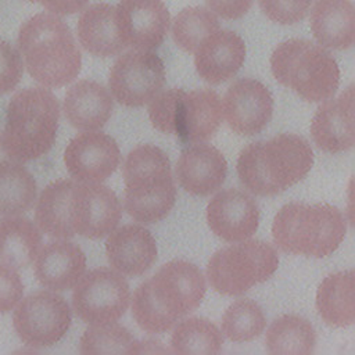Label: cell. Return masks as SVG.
<instances>
[{"label": "cell", "mask_w": 355, "mask_h": 355, "mask_svg": "<svg viewBox=\"0 0 355 355\" xmlns=\"http://www.w3.org/2000/svg\"><path fill=\"white\" fill-rule=\"evenodd\" d=\"M204 294L205 279L200 268L182 259L171 261L137 286L132 300V316L146 333H165L196 311Z\"/></svg>", "instance_id": "6da1fadb"}, {"label": "cell", "mask_w": 355, "mask_h": 355, "mask_svg": "<svg viewBox=\"0 0 355 355\" xmlns=\"http://www.w3.org/2000/svg\"><path fill=\"white\" fill-rule=\"evenodd\" d=\"M18 49L28 73L44 87H62L80 72V50L69 26L55 14L39 12L25 21Z\"/></svg>", "instance_id": "7a4b0ae2"}, {"label": "cell", "mask_w": 355, "mask_h": 355, "mask_svg": "<svg viewBox=\"0 0 355 355\" xmlns=\"http://www.w3.org/2000/svg\"><path fill=\"white\" fill-rule=\"evenodd\" d=\"M313 165L309 143L298 135L283 133L248 144L239 155L237 175L257 196H275L304 179Z\"/></svg>", "instance_id": "3957f363"}, {"label": "cell", "mask_w": 355, "mask_h": 355, "mask_svg": "<svg viewBox=\"0 0 355 355\" xmlns=\"http://www.w3.org/2000/svg\"><path fill=\"white\" fill-rule=\"evenodd\" d=\"M60 103L46 87H26L8 101L1 146L6 155L18 164L36 159L50 151L55 141Z\"/></svg>", "instance_id": "277c9868"}, {"label": "cell", "mask_w": 355, "mask_h": 355, "mask_svg": "<svg viewBox=\"0 0 355 355\" xmlns=\"http://www.w3.org/2000/svg\"><path fill=\"white\" fill-rule=\"evenodd\" d=\"M347 220L343 212L330 204L290 202L275 215L273 241L283 252L323 258L344 240Z\"/></svg>", "instance_id": "5b68a950"}, {"label": "cell", "mask_w": 355, "mask_h": 355, "mask_svg": "<svg viewBox=\"0 0 355 355\" xmlns=\"http://www.w3.org/2000/svg\"><path fill=\"white\" fill-rule=\"evenodd\" d=\"M125 209L136 220L154 223L165 218L176 200L168 155L155 146L141 144L126 157L122 168Z\"/></svg>", "instance_id": "8992f818"}, {"label": "cell", "mask_w": 355, "mask_h": 355, "mask_svg": "<svg viewBox=\"0 0 355 355\" xmlns=\"http://www.w3.org/2000/svg\"><path fill=\"white\" fill-rule=\"evenodd\" d=\"M270 69L279 83L312 103L331 98L340 85V68L334 57L306 39L280 43L270 55Z\"/></svg>", "instance_id": "52a82bcc"}, {"label": "cell", "mask_w": 355, "mask_h": 355, "mask_svg": "<svg viewBox=\"0 0 355 355\" xmlns=\"http://www.w3.org/2000/svg\"><path fill=\"white\" fill-rule=\"evenodd\" d=\"M276 250L261 240H243L214 252L207 266L212 288L223 295H241L266 282L277 269Z\"/></svg>", "instance_id": "ba28073f"}, {"label": "cell", "mask_w": 355, "mask_h": 355, "mask_svg": "<svg viewBox=\"0 0 355 355\" xmlns=\"http://www.w3.org/2000/svg\"><path fill=\"white\" fill-rule=\"evenodd\" d=\"M72 322L67 300L53 291L40 290L19 300L12 313V326L19 340L32 348L57 344Z\"/></svg>", "instance_id": "9c48e42d"}, {"label": "cell", "mask_w": 355, "mask_h": 355, "mask_svg": "<svg viewBox=\"0 0 355 355\" xmlns=\"http://www.w3.org/2000/svg\"><path fill=\"white\" fill-rule=\"evenodd\" d=\"M72 306L89 324L116 322L130 301V288L123 275L108 268L93 269L73 286Z\"/></svg>", "instance_id": "30bf717a"}, {"label": "cell", "mask_w": 355, "mask_h": 355, "mask_svg": "<svg viewBox=\"0 0 355 355\" xmlns=\"http://www.w3.org/2000/svg\"><path fill=\"white\" fill-rule=\"evenodd\" d=\"M165 79V65L158 54L132 49L115 60L110 69L108 86L118 103L141 107L161 92Z\"/></svg>", "instance_id": "8fae6325"}, {"label": "cell", "mask_w": 355, "mask_h": 355, "mask_svg": "<svg viewBox=\"0 0 355 355\" xmlns=\"http://www.w3.org/2000/svg\"><path fill=\"white\" fill-rule=\"evenodd\" d=\"M122 205L116 194L101 183H76L71 193L69 220L75 234L97 240L119 223Z\"/></svg>", "instance_id": "7c38bea8"}, {"label": "cell", "mask_w": 355, "mask_h": 355, "mask_svg": "<svg viewBox=\"0 0 355 355\" xmlns=\"http://www.w3.org/2000/svg\"><path fill=\"white\" fill-rule=\"evenodd\" d=\"M119 161L121 151L116 141L94 130H85L75 136L64 153L67 171L83 183H101L115 172Z\"/></svg>", "instance_id": "4fadbf2b"}, {"label": "cell", "mask_w": 355, "mask_h": 355, "mask_svg": "<svg viewBox=\"0 0 355 355\" xmlns=\"http://www.w3.org/2000/svg\"><path fill=\"white\" fill-rule=\"evenodd\" d=\"M116 26L125 47L153 50L169 29V11L162 0H121L116 6Z\"/></svg>", "instance_id": "5bb4252c"}, {"label": "cell", "mask_w": 355, "mask_h": 355, "mask_svg": "<svg viewBox=\"0 0 355 355\" xmlns=\"http://www.w3.org/2000/svg\"><path fill=\"white\" fill-rule=\"evenodd\" d=\"M222 112L234 133L257 135L263 130L272 118V93L255 79H239L226 90L222 100Z\"/></svg>", "instance_id": "9a60e30c"}, {"label": "cell", "mask_w": 355, "mask_h": 355, "mask_svg": "<svg viewBox=\"0 0 355 355\" xmlns=\"http://www.w3.org/2000/svg\"><path fill=\"white\" fill-rule=\"evenodd\" d=\"M222 100L212 89H179L172 119V135L183 143L209 140L222 123Z\"/></svg>", "instance_id": "2e32d148"}, {"label": "cell", "mask_w": 355, "mask_h": 355, "mask_svg": "<svg viewBox=\"0 0 355 355\" xmlns=\"http://www.w3.org/2000/svg\"><path fill=\"white\" fill-rule=\"evenodd\" d=\"M207 222L219 239L230 243L243 241L257 232L259 208L250 194L239 189H226L208 202Z\"/></svg>", "instance_id": "e0dca14e"}, {"label": "cell", "mask_w": 355, "mask_h": 355, "mask_svg": "<svg viewBox=\"0 0 355 355\" xmlns=\"http://www.w3.org/2000/svg\"><path fill=\"white\" fill-rule=\"evenodd\" d=\"M244 60V40L227 29L209 33L194 50L196 71L209 85H220L232 79L243 67Z\"/></svg>", "instance_id": "ac0fdd59"}, {"label": "cell", "mask_w": 355, "mask_h": 355, "mask_svg": "<svg viewBox=\"0 0 355 355\" xmlns=\"http://www.w3.org/2000/svg\"><path fill=\"white\" fill-rule=\"evenodd\" d=\"M311 135L322 151L337 154L352 148L355 143L354 86L318 107L311 122Z\"/></svg>", "instance_id": "d6986e66"}, {"label": "cell", "mask_w": 355, "mask_h": 355, "mask_svg": "<svg viewBox=\"0 0 355 355\" xmlns=\"http://www.w3.org/2000/svg\"><path fill=\"white\" fill-rule=\"evenodd\" d=\"M110 265L123 276H141L157 259V243L141 225H123L114 229L105 241Z\"/></svg>", "instance_id": "ffe728a7"}, {"label": "cell", "mask_w": 355, "mask_h": 355, "mask_svg": "<svg viewBox=\"0 0 355 355\" xmlns=\"http://www.w3.org/2000/svg\"><path fill=\"white\" fill-rule=\"evenodd\" d=\"M86 270V255L75 243L57 239L44 244L35 258L37 282L51 291L72 288Z\"/></svg>", "instance_id": "44dd1931"}, {"label": "cell", "mask_w": 355, "mask_h": 355, "mask_svg": "<svg viewBox=\"0 0 355 355\" xmlns=\"http://www.w3.org/2000/svg\"><path fill=\"white\" fill-rule=\"evenodd\" d=\"M175 172L179 184L187 193L202 197L223 184L227 162L218 148L198 143L182 151Z\"/></svg>", "instance_id": "7402d4cb"}, {"label": "cell", "mask_w": 355, "mask_h": 355, "mask_svg": "<svg viewBox=\"0 0 355 355\" xmlns=\"http://www.w3.org/2000/svg\"><path fill=\"white\" fill-rule=\"evenodd\" d=\"M111 93L103 85L82 79L65 93L62 111L67 121L79 130L101 129L112 114Z\"/></svg>", "instance_id": "603a6c76"}, {"label": "cell", "mask_w": 355, "mask_h": 355, "mask_svg": "<svg viewBox=\"0 0 355 355\" xmlns=\"http://www.w3.org/2000/svg\"><path fill=\"white\" fill-rule=\"evenodd\" d=\"M76 33L82 47L97 57L119 54L125 47L116 26L115 6L94 3L85 8L76 24Z\"/></svg>", "instance_id": "cb8c5ba5"}, {"label": "cell", "mask_w": 355, "mask_h": 355, "mask_svg": "<svg viewBox=\"0 0 355 355\" xmlns=\"http://www.w3.org/2000/svg\"><path fill=\"white\" fill-rule=\"evenodd\" d=\"M311 31L326 49L347 50L354 43V4L351 0H318L311 11Z\"/></svg>", "instance_id": "d4e9b609"}, {"label": "cell", "mask_w": 355, "mask_h": 355, "mask_svg": "<svg viewBox=\"0 0 355 355\" xmlns=\"http://www.w3.org/2000/svg\"><path fill=\"white\" fill-rule=\"evenodd\" d=\"M39 227L24 216L0 219V263L19 269L29 266L42 245Z\"/></svg>", "instance_id": "484cf974"}, {"label": "cell", "mask_w": 355, "mask_h": 355, "mask_svg": "<svg viewBox=\"0 0 355 355\" xmlns=\"http://www.w3.org/2000/svg\"><path fill=\"white\" fill-rule=\"evenodd\" d=\"M75 182L60 179L47 184L35 208V222L40 232L54 239H71L75 232L69 220L71 193Z\"/></svg>", "instance_id": "4316f807"}, {"label": "cell", "mask_w": 355, "mask_h": 355, "mask_svg": "<svg viewBox=\"0 0 355 355\" xmlns=\"http://www.w3.org/2000/svg\"><path fill=\"white\" fill-rule=\"evenodd\" d=\"M316 309L323 322L333 327L354 323V272H337L326 276L316 291Z\"/></svg>", "instance_id": "83f0119b"}, {"label": "cell", "mask_w": 355, "mask_h": 355, "mask_svg": "<svg viewBox=\"0 0 355 355\" xmlns=\"http://www.w3.org/2000/svg\"><path fill=\"white\" fill-rule=\"evenodd\" d=\"M315 345L313 326L298 315L275 319L265 334V348L270 354H312Z\"/></svg>", "instance_id": "f1b7e54d"}, {"label": "cell", "mask_w": 355, "mask_h": 355, "mask_svg": "<svg viewBox=\"0 0 355 355\" xmlns=\"http://www.w3.org/2000/svg\"><path fill=\"white\" fill-rule=\"evenodd\" d=\"M36 182L31 172L14 161H0V216L29 211L36 200Z\"/></svg>", "instance_id": "f546056e"}, {"label": "cell", "mask_w": 355, "mask_h": 355, "mask_svg": "<svg viewBox=\"0 0 355 355\" xmlns=\"http://www.w3.org/2000/svg\"><path fill=\"white\" fill-rule=\"evenodd\" d=\"M223 336L215 323L205 318L182 320L171 336V348L178 354H218Z\"/></svg>", "instance_id": "4dcf8cb0"}, {"label": "cell", "mask_w": 355, "mask_h": 355, "mask_svg": "<svg viewBox=\"0 0 355 355\" xmlns=\"http://www.w3.org/2000/svg\"><path fill=\"white\" fill-rule=\"evenodd\" d=\"M218 29L220 25L216 14L201 6L180 10L172 21L173 42L187 53H194L200 42Z\"/></svg>", "instance_id": "1f68e13d"}, {"label": "cell", "mask_w": 355, "mask_h": 355, "mask_svg": "<svg viewBox=\"0 0 355 355\" xmlns=\"http://www.w3.org/2000/svg\"><path fill=\"white\" fill-rule=\"evenodd\" d=\"M266 326L262 308L250 298L232 302L222 316V331L233 343H245L257 338Z\"/></svg>", "instance_id": "d6a6232c"}, {"label": "cell", "mask_w": 355, "mask_h": 355, "mask_svg": "<svg viewBox=\"0 0 355 355\" xmlns=\"http://www.w3.org/2000/svg\"><path fill=\"white\" fill-rule=\"evenodd\" d=\"M136 338L115 322L90 324L80 337L82 354H132Z\"/></svg>", "instance_id": "836d02e7"}, {"label": "cell", "mask_w": 355, "mask_h": 355, "mask_svg": "<svg viewBox=\"0 0 355 355\" xmlns=\"http://www.w3.org/2000/svg\"><path fill=\"white\" fill-rule=\"evenodd\" d=\"M315 0H258L263 14L273 22L291 25L305 18Z\"/></svg>", "instance_id": "e575fe53"}, {"label": "cell", "mask_w": 355, "mask_h": 355, "mask_svg": "<svg viewBox=\"0 0 355 355\" xmlns=\"http://www.w3.org/2000/svg\"><path fill=\"white\" fill-rule=\"evenodd\" d=\"M24 64L19 51L0 39V94L14 90L21 82Z\"/></svg>", "instance_id": "d590c367"}, {"label": "cell", "mask_w": 355, "mask_h": 355, "mask_svg": "<svg viewBox=\"0 0 355 355\" xmlns=\"http://www.w3.org/2000/svg\"><path fill=\"white\" fill-rule=\"evenodd\" d=\"M24 294V284L15 268L0 263V313L11 311Z\"/></svg>", "instance_id": "8d00e7d4"}, {"label": "cell", "mask_w": 355, "mask_h": 355, "mask_svg": "<svg viewBox=\"0 0 355 355\" xmlns=\"http://www.w3.org/2000/svg\"><path fill=\"white\" fill-rule=\"evenodd\" d=\"M208 8L223 19H237L247 14L254 0H205Z\"/></svg>", "instance_id": "74e56055"}, {"label": "cell", "mask_w": 355, "mask_h": 355, "mask_svg": "<svg viewBox=\"0 0 355 355\" xmlns=\"http://www.w3.org/2000/svg\"><path fill=\"white\" fill-rule=\"evenodd\" d=\"M42 4L47 11L55 15H71L80 11L89 0H25Z\"/></svg>", "instance_id": "f35d334b"}, {"label": "cell", "mask_w": 355, "mask_h": 355, "mask_svg": "<svg viewBox=\"0 0 355 355\" xmlns=\"http://www.w3.org/2000/svg\"><path fill=\"white\" fill-rule=\"evenodd\" d=\"M168 349L162 347L159 341H136L132 354H140V352H166Z\"/></svg>", "instance_id": "ab89813d"}]
</instances>
